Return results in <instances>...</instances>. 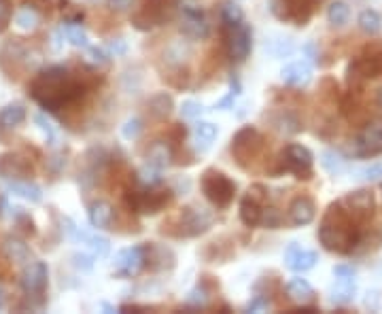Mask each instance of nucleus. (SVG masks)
<instances>
[{
  "label": "nucleus",
  "instance_id": "21",
  "mask_svg": "<svg viewBox=\"0 0 382 314\" xmlns=\"http://www.w3.org/2000/svg\"><path fill=\"white\" fill-rule=\"evenodd\" d=\"M280 79L289 87H306L312 81V69L306 62H291L280 71Z\"/></svg>",
  "mask_w": 382,
  "mask_h": 314
},
{
  "label": "nucleus",
  "instance_id": "49",
  "mask_svg": "<svg viewBox=\"0 0 382 314\" xmlns=\"http://www.w3.org/2000/svg\"><path fill=\"white\" fill-rule=\"evenodd\" d=\"M181 113L187 119H198L202 113H204V106H202L200 102H195V100H185L183 106H181Z\"/></svg>",
  "mask_w": 382,
  "mask_h": 314
},
{
  "label": "nucleus",
  "instance_id": "7",
  "mask_svg": "<svg viewBox=\"0 0 382 314\" xmlns=\"http://www.w3.org/2000/svg\"><path fill=\"white\" fill-rule=\"evenodd\" d=\"M261 149H263V136H261V132L253 125H244L232 138V155L238 162V166H242V168L249 166L259 155Z\"/></svg>",
  "mask_w": 382,
  "mask_h": 314
},
{
  "label": "nucleus",
  "instance_id": "45",
  "mask_svg": "<svg viewBox=\"0 0 382 314\" xmlns=\"http://www.w3.org/2000/svg\"><path fill=\"white\" fill-rule=\"evenodd\" d=\"M280 223H283V217L276 208H263L259 226H263L267 230H276V228H280Z\"/></svg>",
  "mask_w": 382,
  "mask_h": 314
},
{
  "label": "nucleus",
  "instance_id": "10",
  "mask_svg": "<svg viewBox=\"0 0 382 314\" xmlns=\"http://www.w3.org/2000/svg\"><path fill=\"white\" fill-rule=\"evenodd\" d=\"M312 164H314V157L310 149L302 145H287V149L283 151L280 170L291 172L296 178H304V181L312 178Z\"/></svg>",
  "mask_w": 382,
  "mask_h": 314
},
{
  "label": "nucleus",
  "instance_id": "5",
  "mask_svg": "<svg viewBox=\"0 0 382 314\" xmlns=\"http://www.w3.org/2000/svg\"><path fill=\"white\" fill-rule=\"evenodd\" d=\"M176 9H181V0H147L143 9L132 17V24L139 30H153L168 21Z\"/></svg>",
  "mask_w": 382,
  "mask_h": 314
},
{
  "label": "nucleus",
  "instance_id": "9",
  "mask_svg": "<svg viewBox=\"0 0 382 314\" xmlns=\"http://www.w3.org/2000/svg\"><path fill=\"white\" fill-rule=\"evenodd\" d=\"M265 200H267V189L259 183L251 185L246 189L244 197L240 200V221L246 228H257L263 208H265Z\"/></svg>",
  "mask_w": 382,
  "mask_h": 314
},
{
  "label": "nucleus",
  "instance_id": "6",
  "mask_svg": "<svg viewBox=\"0 0 382 314\" xmlns=\"http://www.w3.org/2000/svg\"><path fill=\"white\" fill-rule=\"evenodd\" d=\"M49 285V267L45 261H30L24 272L19 274V287L28 295V300H34L36 306L45 304V291Z\"/></svg>",
  "mask_w": 382,
  "mask_h": 314
},
{
  "label": "nucleus",
  "instance_id": "34",
  "mask_svg": "<svg viewBox=\"0 0 382 314\" xmlns=\"http://www.w3.org/2000/svg\"><path fill=\"white\" fill-rule=\"evenodd\" d=\"M221 21H223V28H234V26L242 24V21H244V13H242L240 5L232 3V0L223 3L221 5Z\"/></svg>",
  "mask_w": 382,
  "mask_h": 314
},
{
  "label": "nucleus",
  "instance_id": "16",
  "mask_svg": "<svg viewBox=\"0 0 382 314\" xmlns=\"http://www.w3.org/2000/svg\"><path fill=\"white\" fill-rule=\"evenodd\" d=\"M11 62V66L5 71L9 77H15L19 66L21 69H26V66H30V58H28V49L26 45L21 43L19 38H11L3 45V49H0V69H5V66Z\"/></svg>",
  "mask_w": 382,
  "mask_h": 314
},
{
  "label": "nucleus",
  "instance_id": "8",
  "mask_svg": "<svg viewBox=\"0 0 382 314\" xmlns=\"http://www.w3.org/2000/svg\"><path fill=\"white\" fill-rule=\"evenodd\" d=\"M172 226H176L178 230L172 234L176 238H193V236H200L208 232V228L213 226V215L204 208H193V206H187L181 210L176 219L170 221Z\"/></svg>",
  "mask_w": 382,
  "mask_h": 314
},
{
  "label": "nucleus",
  "instance_id": "33",
  "mask_svg": "<svg viewBox=\"0 0 382 314\" xmlns=\"http://www.w3.org/2000/svg\"><path fill=\"white\" fill-rule=\"evenodd\" d=\"M359 28H361V32L368 36H376L382 30V17L378 15V11L366 9V11H361V15H359Z\"/></svg>",
  "mask_w": 382,
  "mask_h": 314
},
{
  "label": "nucleus",
  "instance_id": "19",
  "mask_svg": "<svg viewBox=\"0 0 382 314\" xmlns=\"http://www.w3.org/2000/svg\"><path fill=\"white\" fill-rule=\"evenodd\" d=\"M319 261V255L310 251V249H302L300 244H289V249L285 253V263L291 272H308L312 270Z\"/></svg>",
  "mask_w": 382,
  "mask_h": 314
},
{
  "label": "nucleus",
  "instance_id": "28",
  "mask_svg": "<svg viewBox=\"0 0 382 314\" xmlns=\"http://www.w3.org/2000/svg\"><path fill=\"white\" fill-rule=\"evenodd\" d=\"M9 191L13 193V195H19V197H24V200H28V202H40L43 200V191H40V187L38 185H34V183H30L28 178H19V181H9Z\"/></svg>",
  "mask_w": 382,
  "mask_h": 314
},
{
  "label": "nucleus",
  "instance_id": "30",
  "mask_svg": "<svg viewBox=\"0 0 382 314\" xmlns=\"http://www.w3.org/2000/svg\"><path fill=\"white\" fill-rule=\"evenodd\" d=\"M26 121V108L21 104H7L0 110V125L5 130H15Z\"/></svg>",
  "mask_w": 382,
  "mask_h": 314
},
{
  "label": "nucleus",
  "instance_id": "43",
  "mask_svg": "<svg viewBox=\"0 0 382 314\" xmlns=\"http://www.w3.org/2000/svg\"><path fill=\"white\" fill-rule=\"evenodd\" d=\"M355 178H357V181H361V183H376V181H382V162H380V164L366 166V168H361V170H357Z\"/></svg>",
  "mask_w": 382,
  "mask_h": 314
},
{
  "label": "nucleus",
  "instance_id": "53",
  "mask_svg": "<svg viewBox=\"0 0 382 314\" xmlns=\"http://www.w3.org/2000/svg\"><path fill=\"white\" fill-rule=\"evenodd\" d=\"M134 5V0H106V7L113 13H128Z\"/></svg>",
  "mask_w": 382,
  "mask_h": 314
},
{
  "label": "nucleus",
  "instance_id": "51",
  "mask_svg": "<svg viewBox=\"0 0 382 314\" xmlns=\"http://www.w3.org/2000/svg\"><path fill=\"white\" fill-rule=\"evenodd\" d=\"M270 295H263V293H257L249 304H246V312H261V310H267L270 308Z\"/></svg>",
  "mask_w": 382,
  "mask_h": 314
},
{
  "label": "nucleus",
  "instance_id": "44",
  "mask_svg": "<svg viewBox=\"0 0 382 314\" xmlns=\"http://www.w3.org/2000/svg\"><path fill=\"white\" fill-rule=\"evenodd\" d=\"M240 89H242L240 81H238V79H232V81H230V92L226 94V98H221V100L215 104V108H219V110H230V108H234V100L240 96Z\"/></svg>",
  "mask_w": 382,
  "mask_h": 314
},
{
  "label": "nucleus",
  "instance_id": "23",
  "mask_svg": "<svg viewBox=\"0 0 382 314\" xmlns=\"http://www.w3.org/2000/svg\"><path fill=\"white\" fill-rule=\"evenodd\" d=\"M3 253L9 261L19 263V265H28L32 261V253L28 249V244L15 236H7L3 240Z\"/></svg>",
  "mask_w": 382,
  "mask_h": 314
},
{
  "label": "nucleus",
  "instance_id": "2",
  "mask_svg": "<svg viewBox=\"0 0 382 314\" xmlns=\"http://www.w3.org/2000/svg\"><path fill=\"white\" fill-rule=\"evenodd\" d=\"M357 223L340 202H335L323 215L319 226V240L331 253L348 255L355 251L357 244H361V232L357 230Z\"/></svg>",
  "mask_w": 382,
  "mask_h": 314
},
{
  "label": "nucleus",
  "instance_id": "56",
  "mask_svg": "<svg viewBox=\"0 0 382 314\" xmlns=\"http://www.w3.org/2000/svg\"><path fill=\"white\" fill-rule=\"evenodd\" d=\"M3 306H5V291L0 287V310H3Z\"/></svg>",
  "mask_w": 382,
  "mask_h": 314
},
{
  "label": "nucleus",
  "instance_id": "15",
  "mask_svg": "<svg viewBox=\"0 0 382 314\" xmlns=\"http://www.w3.org/2000/svg\"><path fill=\"white\" fill-rule=\"evenodd\" d=\"M34 174V168L26 155L9 151L0 153V178L5 181H19V178H28Z\"/></svg>",
  "mask_w": 382,
  "mask_h": 314
},
{
  "label": "nucleus",
  "instance_id": "22",
  "mask_svg": "<svg viewBox=\"0 0 382 314\" xmlns=\"http://www.w3.org/2000/svg\"><path fill=\"white\" fill-rule=\"evenodd\" d=\"M87 219L92 223L94 228L98 230H106L113 226V219H115V210L110 206V202L106 200H96L92 204L87 206Z\"/></svg>",
  "mask_w": 382,
  "mask_h": 314
},
{
  "label": "nucleus",
  "instance_id": "1",
  "mask_svg": "<svg viewBox=\"0 0 382 314\" xmlns=\"http://www.w3.org/2000/svg\"><path fill=\"white\" fill-rule=\"evenodd\" d=\"M85 83L77 79L64 66H49L40 71L30 83V96L36 104H40L49 113H58L60 108L71 106L81 100L85 94Z\"/></svg>",
  "mask_w": 382,
  "mask_h": 314
},
{
  "label": "nucleus",
  "instance_id": "27",
  "mask_svg": "<svg viewBox=\"0 0 382 314\" xmlns=\"http://www.w3.org/2000/svg\"><path fill=\"white\" fill-rule=\"evenodd\" d=\"M172 108H174V100H172V96L166 94V92L155 94V96L149 100V113H151L155 119H160V121H164V119L170 117Z\"/></svg>",
  "mask_w": 382,
  "mask_h": 314
},
{
  "label": "nucleus",
  "instance_id": "46",
  "mask_svg": "<svg viewBox=\"0 0 382 314\" xmlns=\"http://www.w3.org/2000/svg\"><path fill=\"white\" fill-rule=\"evenodd\" d=\"M141 132H143V121L139 117H132L126 121V125L121 128V134H123V138L128 141H136L141 136Z\"/></svg>",
  "mask_w": 382,
  "mask_h": 314
},
{
  "label": "nucleus",
  "instance_id": "17",
  "mask_svg": "<svg viewBox=\"0 0 382 314\" xmlns=\"http://www.w3.org/2000/svg\"><path fill=\"white\" fill-rule=\"evenodd\" d=\"M340 204L344 206V210L359 223L368 221L374 215V195L366 189H359V191H350Z\"/></svg>",
  "mask_w": 382,
  "mask_h": 314
},
{
  "label": "nucleus",
  "instance_id": "36",
  "mask_svg": "<svg viewBox=\"0 0 382 314\" xmlns=\"http://www.w3.org/2000/svg\"><path fill=\"white\" fill-rule=\"evenodd\" d=\"M164 181V176H162V170L160 168H155V166H145L136 172V183L141 187H160Z\"/></svg>",
  "mask_w": 382,
  "mask_h": 314
},
{
  "label": "nucleus",
  "instance_id": "47",
  "mask_svg": "<svg viewBox=\"0 0 382 314\" xmlns=\"http://www.w3.org/2000/svg\"><path fill=\"white\" fill-rule=\"evenodd\" d=\"M87 62L94 64V66H108L110 56L100 47H87Z\"/></svg>",
  "mask_w": 382,
  "mask_h": 314
},
{
  "label": "nucleus",
  "instance_id": "40",
  "mask_svg": "<svg viewBox=\"0 0 382 314\" xmlns=\"http://www.w3.org/2000/svg\"><path fill=\"white\" fill-rule=\"evenodd\" d=\"M13 210V219H15V226L24 232L26 236H34L36 234V226H34V219L24 210V208H19V206H15V208H11Z\"/></svg>",
  "mask_w": 382,
  "mask_h": 314
},
{
  "label": "nucleus",
  "instance_id": "52",
  "mask_svg": "<svg viewBox=\"0 0 382 314\" xmlns=\"http://www.w3.org/2000/svg\"><path fill=\"white\" fill-rule=\"evenodd\" d=\"M73 265L77 267V270H81V272H89L94 267V257H89L85 253H75L73 255Z\"/></svg>",
  "mask_w": 382,
  "mask_h": 314
},
{
  "label": "nucleus",
  "instance_id": "29",
  "mask_svg": "<svg viewBox=\"0 0 382 314\" xmlns=\"http://www.w3.org/2000/svg\"><path fill=\"white\" fill-rule=\"evenodd\" d=\"M357 293V285L355 278H338L331 287V302L333 304H350Z\"/></svg>",
  "mask_w": 382,
  "mask_h": 314
},
{
  "label": "nucleus",
  "instance_id": "39",
  "mask_svg": "<svg viewBox=\"0 0 382 314\" xmlns=\"http://www.w3.org/2000/svg\"><path fill=\"white\" fill-rule=\"evenodd\" d=\"M15 26L21 28V30H34V28L38 26V13L34 11L32 5L17 11V15H15Z\"/></svg>",
  "mask_w": 382,
  "mask_h": 314
},
{
  "label": "nucleus",
  "instance_id": "24",
  "mask_svg": "<svg viewBox=\"0 0 382 314\" xmlns=\"http://www.w3.org/2000/svg\"><path fill=\"white\" fill-rule=\"evenodd\" d=\"M145 255H147V265L151 270H170V267H174V253L166 249V246L147 244Z\"/></svg>",
  "mask_w": 382,
  "mask_h": 314
},
{
  "label": "nucleus",
  "instance_id": "37",
  "mask_svg": "<svg viewBox=\"0 0 382 314\" xmlns=\"http://www.w3.org/2000/svg\"><path fill=\"white\" fill-rule=\"evenodd\" d=\"M208 302H211V291H208V287H206V276H204V280L198 282V285L189 291L187 306H191V308H204Z\"/></svg>",
  "mask_w": 382,
  "mask_h": 314
},
{
  "label": "nucleus",
  "instance_id": "3",
  "mask_svg": "<svg viewBox=\"0 0 382 314\" xmlns=\"http://www.w3.org/2000/svg\"><path fill=\"white\" fill-rule=\"evenodd\" d=\"M200 187H202L204 197L219 210L230 208V204L234 202V195H236V183L226 172H221L217 168H208L202 172Z\"/></svg>",
  "mask_w": 382,
  "mask_h": 314
},
{
  "label": "nucleus",
  "instance_id": "54",
  "mask_svg": "<svg viewBox=\"0 0 382 314\" xmlns=\"http://www.w3.org/2000/svg\"><path fill=\"white\" fill-rule=\"evenodd\" d=\"M355 267L353 265H335L333 267V276L335 278H355Z\"/></svg>",
  "mask_w": 382,
  "mask_h": 314
},
{
  "label": "nucleus",
  "instance_id": "32",
  "mask_svg": "<svg viewBox=\"0 0 382 314\" xmlns=\"http://www.w3.org/2000/svg\"><path fill=\"white\" fill-rule=\"evenodd\" d=\"M348 17H350V9L344 0H333L327 9V21L333 28H342L348 24Z\"/></svg>",
  "mask_w": 382,
  "mask_h": 314
},
{
  "label": "nucleus",
  "instance_id": "42",
  "mask_svg": "<svg viewBox=\"0 0 382 314\" xmlns=\"http://www.w3.org/2000/svg\"><path fill=\"white\" fill-rule=\"evenodd\" d=\"M83 244H87V249L94 253V257H106L108 255V251H110V242L104 238V236H92V234H87V238H85V242Z\"/></svg>",
  "mask_w": 382,
  "mask_h": 314
},
{
  "label": "nucleus",
  "instance_id": "35",
  "mask_svg": "<svg viewBox=\"0 0 382 314\" xmlns=\"http://www.w3.org/2000/svg\"><path fill=\"white\" fill-rule=\"evenodd\" d=\"M193 136H195L198 145L202 143V149H208L211 143L217 138V125L211 121H198L193 128Z\"/></svg>",
  "mask_w": 382,
  "mask_h": 314
},
{
  "label": "nucleus",
  "instance_id": "38",
  "mask_svg": "<svg viewBox=\"0 0 382 314\" xmlns=\"http://www.w3.org/2000/svg\"><path fill=\"white\" fill-rule=\"evenodd\" d=\"M321 166H323L329 174L335 176V174L344 172L346 162L342 160L340 153H335V151H323V153H321Z\"/></svg>",
  "mask_w": 382,
  "mask_h": 314
},
{
  "label": "nucleus",
  "instance_id": "26",
  "mask_svg": "<svg viewBox=\"0 0 382 314\" xmlns=\"http://www.w3.org/2000/svg\"><path fill=\"white\" fill-rule=\"evenodd\" d=\"M147 164L155 166V168H168L172 164V149L168 143L164 141H155L149 149H147Z\"/></svg>",
  "mask_w": 382,
  "mask_h": 314
},
{
  "label": "nucleus",
  "instance_id": "20",
  "mask_svg": "<svg viewBox=\"0 0 382 314\" xmlns=\"http://www.w3.org/2000/svg\"><path fill=\"white\" fill-rule=\"evenodd\" d=\"M314 215H317V206H314L312 197L308 195H298L289 206V219L294 226H308V223L314 221Z\"/></svg>",
  "mask_w": 382,
  "mask_h": 314
},
{
  "label": "nucleus",
  "instance_id": "12",
  "mask_svg": "<svg viewBox=\"0 0 382 314\" xmlns=\"http://www.w3.org/2000/svg\"><path fill=\"white\" fill-rule=\"evenodd\" d=\"M380 153H382V119H374L353 141V155L374 157Z\"/></svg>",
  "mask_w": 382,
  "mask_h": 314
},
{
  "label": "nucleus",
  "instance_id": "4",
  "mask_svg": "<svg viewBox=\"0 0 382 314\" xmlns=\"http://www.w3.org/2000/svg\"><path fill=\"white\" fill-rule=\"evenodd\" d=\"M174 193L170 189H157V187H141L139 189H130L126 193V204L132 213L139 215H157L160 210H164L170 202H172Z\"/></svg>",
  "mask_w": 382,
  "mask_h": 314
},
{
  "label": "nucleus",
  "instance_id": "11",
  "mask_svg": "<svg viewBox=\"0 0 382 314\" xmlns=\"http://www.w3.org/2000/svg\"><path fill=\"white\" fill-rule=\"evenodd\" d=\"M226 32V45H228V56L234 62H244L246 56L251 53L253 47V30L251 26L242 21V24L234 26V28H223Z\"/></svg>",
  "mask_w": 382,
  "mask_h": 314
},
{
  "label": "nucleus",
  "instance_id": "55",
  "mask_svg": "<svg viewBox=\"0 0 382 314\" xmlns=\"http://www.w3.org/2000/svg\"><path fill=\"white\" fill-rule=\"evenodd\" d=\"M108 49L113 51V53H123V51H126V43H123V40L110 43V45H108Z\"/></svg>",
  "mask_w": 382,
  "mask_h": 314
},
{
  "label": "nucleus",
  "instance_id": "48",
  "mask_svg": "<svg viewBox=\"0 0 382 314\" xmlns=\"http://www.w3.org/2000/svg\"><path fill=\"white\" fill-rule=\"evenodd\" d=\"M11 17H13V7H11V0H0V34H3L9 24H11Z\"/></svg>",
  "mask_w": 382,
  "mask_h": 314
},
{
  "label": "nucleus",
  "instance_id": "41",
  "mask_svg": "<svg viewBox=\"0 0 382 314\" xmlns=\"http://www.w3.org/2000/svg\"><path fill=\"white\" fill-rule=\"evenodd\" d=\"M274 125H276V130L283 132V134H298V132L302 130V123H300V119H298L294 113H280V115L274 119Z\"/></svg>",
  "mask_w": 382,
  "mask_h": 314
},
{
  "label": "nucleus",
  "instance_id": "50",
  "mask_svg": "<svg viewBox=\"0 0 382 314\" xmlns=\"http://www.w3.org/2000/svg\"><path fill=\"white\" fill-rule=\"evenodd\" d=\"M34 121H36L38 130L43 132V136L47 138L49 143H53V141H56V130H53V125L47 121V117H45L43 113H38V115L34 117Z\"/></svg>",
  "mask_w": 382,
  "mask_h": 314
},
{
  "label": "nucleus",
  "instance_id": "13",
  "mask_svg": "<svg viewBox=\"0 0 382 314\" xmlns=\"http://www.w3.org/2000/svg\"><path fill=\"white\" fill-rule=\"evenodd\" d=\"M181 32L193 40H202L208 36L211 26L206 21L204 11H202L198 5H193V3L181 5Z\"/></svg>",
  "mask_w": 382,
  "mask_h": 314
},
{
  "label": "nucleus",
  "instance_id": "18",
  "mask_svg": "<svg viewBox=\"0 0 382 314\" xmlns=\"http://www.w3.org/2000/svg\"><path fill=\"white\" fill-rule=\"evenodd\" d=\"M115 270L119 276H136L147 265L145 246H130L115 255Z\"/></svg>",
  "mask_w": 382,
  "mask_h": 314
},
{
  "label": "nucleus",
  "instance_id": "14",
  "mask_svg": "<svg viewBox=\"0 0 382 314\" xmlns=\"http://www.w3.org/2000/svg\"><path fill=\"white\" fill-rule=\"evenodd\" d=\"M382 73V51L380 53H374L370 51L368 56H361V58H355L350 64H348V71H346V79L350 85L355 83H361L366 79H374Z\"/></svg>",
  "mask_w": 382,
  "mask_h": 314
},
{
  "label": "nucleus",
  "instance_id": "57",
  "mask_svg": "<svg viewBox=\"0 0 382 314\" xmlns=\"http://www.w3.org/2000/svg\"><path fill=\"white\" fill-rule=\"evenodd\" d=\"M376 102H378V106L382 108V87L378 89V96H376Z\"/></svg>",
  "mask_w": 382,
  "mask_h": 314
},
{
  "label": "nucleus",
  "instance_id": "25",
  "mask_svg": "<svg viewBox=\"0 0 382 314\" xmlns=\"http://www.w3.org/2000/svg\"><path fill=\"white\" fill-rule=\"evenodd\" d=\"M287 295H289L291 302L306 306V304L314 302V289L306 278H294V280L287 282Z\"/></svg>",
  "mask_w": 382,
  "mask_h": 314
},
{
  "label": "nucleus",
  "instance_id": "31",
  "mask_svg": "<svg viewBox=\"0 0 382 314\" xmlns=\"http://www.w3.org/2000/svg\"><path fill=\"white\" fill-rule=\"evenodd\" d=\"M62 34L66 36L71 45L75 47H81V49H87L89 47V38H87V32L83 30L81 21H66L62 26Z\"/></svg>",
  "mask_w": 382,
  "mask_h": 314
}]
</instances>
